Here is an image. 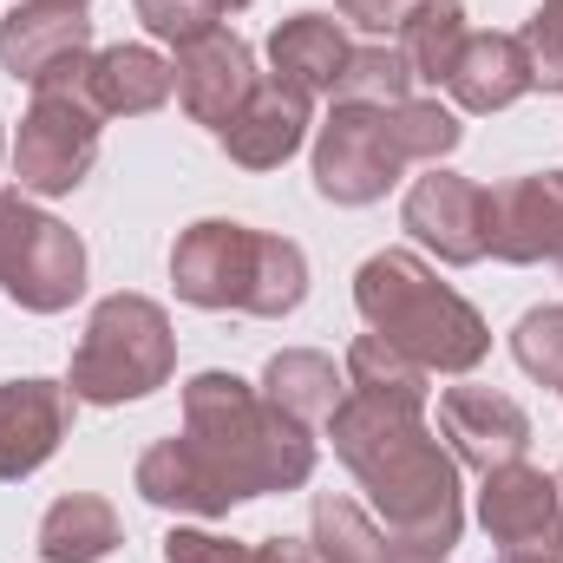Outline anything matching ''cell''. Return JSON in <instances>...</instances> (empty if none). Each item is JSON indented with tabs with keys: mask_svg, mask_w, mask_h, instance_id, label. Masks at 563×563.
<instances>
[{
	"mask_svg": "<svg viewBox=\"0 0 563 563\" xmlns=\"http://www.w3.org/2000/svg\"><path fill=\"white\" fill-rule=\"evenodd\" d=\"M328 439H334V459L361 478L387 538H400L407 551H426V558H445L459 544L465 531L459 459L426 432V407L347 394L328 420Z\"/></svg>",
	"mask_w": 563,
	"mask_h": 563,
	"instance_id": "1",
	"label": "cell"
},
{
	"mask_svg": "<svg viewBox=\"0 0 563 563\" xmlns=\"http://www.w3.org/2000/svg\"><path fill=\"white\" fill-rule=\"evenodd\" d=\"M184 432L217 459L236 498H269L314 478V432L236 374H197L184 387Z\"/></svg>",
	"mask_w": 563,
	"mask_h": 563,
	"instance_id": "2",
	"label": "cell"
},
{
	"mask_svg": "<svg viewBox=\"0 0 563 563\" xmlns=\"http://www.w3.org/2000/svg\"><path fill=\"white\" fill-rule=\"evenodd\" d=\"M465 125L439 99L407 106H334L328 125L314 132V190L341 210L380 203L413 164H439Z\"/></svg>",
	"mask_w": 563,
	"mask_h": 563,
	"instance_id": "3",
	"label": "cell"
},
{
	"mask_svg": "<svg viewBox=\"0 0 563 563\" xmlns=\"http://www.w3.org/2000/svg\"><path fill=\"white\" fill-rule=\"evenodd\" d=\"M354 308H361V321L380 341H394L400 354H413L426 374H472L492 354L485 314L459 288H445L420 256H407V250H380V256L361 263Z\"/></svg>",
	"mask_w": 563,
	"mask_h": 563,
	"instance_id": "4",
	"label": "cell"
},
{
	"mask_svg": "<svg viewBox=\"0 0 563 563\" xmlns=\"http://www.w3.org/2000/svg\"><path fill=\"white\" fill-rule=\"evenodd\" d=\"M170 282L190 308L210 314H256V321H282L301 308L308 295V256L301 243L230 223V217H203L177 236L170 250Z\"/></svg>",
	"mask_w": 563,
	"mask_h": 563,
	"instance_id": "5",
	"label": "cell"
},
{
	"mask_svg": "<svg viewBox=\"0 0 563 563\" xmlns=\"http://www.w3.org/2000/svg\"><path fill=\"white\" fill-rule=\"evenodd\" d=\"M177 367V334H170V314L151 301V295H106L73 347V400L86 407H125L144 400L170 380Z\"/></svg>",
	"mask_w": 563,
	"mask_h": 563,
	"instance_id": "6",
	"label": "cell"
},
{
	"mask_svg": "<svg viewBox=\"0 0 563 563\" xmlns=\"http://www.w3.org/2000/svg\"><path fill=\"white\" fill-rule=\"evenodd\" d=\"M99 164V112L86 99V66L59 86H40L20 139H13V177L26 197H73Z\"/></svg>",
	"mask_w": 563,
	"mask_h": 563,
	"instance_id": "7",
	"label": "cell"
},
{
	"mask_svg": "<svg viewBox=\"0 0 563 563\" xmlns=\"http://www.w3.org/2000/svg\"><path fill=\"white\" fill-rule=\"evenodd\" d=\"M485 256L498 263H563V170L505 177L485 190Z\"/></svg>",
	"mask_w": 563,
	"mask_h": 563,
	"instance_id": "8",
	"label": "cell"
},
{
	"mask_svg": "<svg viewBox=\"0 0 563 563\" xmlns=\"http://www.w3.org/2000/svg\"><path fill=\"white\" fill-rule=\"evenodd\" d=\"M92 59V20L86 7H53V0H13V13L0 20V66L20 86H59L66 73H79Z\"/></svg>",
	"mask_w": 563,
	"mask_h": 563,
	"instance_id": "9",
	"label": "cell"
},
{
	"mask_svg": "<svg viewBox=\"0 0 563 563\" xmlns=\"http://www.w3.org/2000/svg\"><path fill=\"white\" fill-rule=\"evenodd\" d=\"M439 432H445V452L472 472H498L531 452V413L511 394L472 387V380L439 394Z\"/></svg>",
	"mask_w": 563,
	"mask_h": 563,
	"instance_id": "10",
	"label": "cell"
},
{
	"mask_svg": "<svg viewBox=\"0 0 563 563\" xmlns=\"http://www.w3.org/2000/svg\"><path fill=\"white\" fill-rule=\"evenodd\" d=\"M0 288L7 301H20L26 314H59L86 295V243L59 223V217H40L20 230L7 269H0Z\"/></svg>",
	"mask_w": 563,
	"mask_h": 563,
	"instance_id": "11",
	"label": "cell"
},
{
	"mask_svg": "<svg viewBox=\"0 0 563 563\" xmlns=\"http://www.w3.org/2000/svg\"><path fill=\"white\" fill-rule=\"evenodd\" d=\"M400 223L413 230V243H426L439 263H452V269H472V263H485V190L472 184V177H459V170H426L420 184L407 190V203H400Z\"/></svg>",
	"mask_w": 563,
	"mask_h": 563,
	"instance_id": "12",
	"label": "cell"
},
{
	"mask_svg": "<svg viewBox=\"0 0 563 563\" xmlns=\"http://www.w3.org/2000/svg\"><path fill=\"white\" fill-rule=\"evenodd\" d=\"M177 99H184V112L197 119V125H210V132H223L243 106H250V92L263 86V73H256V53H250V40H236V33H203L197 46H177Z\"/></svg>",
	"mask_w": 563,
	"mask_h": 563,
	"instance_id": "13",
	"label": "cell"
},
{
	"mask_svg": "<svg viewBox=\"0 0 563 563\" xmlns=\"http://www.w3.org/2000/svg\"><path fill=\"white\" fill-rule=\"evenodd\" d=\"M66 380H0V478H33L73 432Z\"/></svg>",
	"mask_w": 563,
	"mask_h": 563,
	"instance_id": "14",
	"label": "cell"
},
{
	"mask_svg": "<svg viewBox=\"0 0 563 563\" xmlns=\"http://www.w3.org/2000/svg\"><path fill=\"white\" fill-rule=\"evenodd\" d=\"M139 498L157 511H177V518H230V505H243L230 492V478L217 472V459L190 432L157 439L139 459Z\"/></svg>",
	"mask_w": 563,
	"mask_h": 563,
	"instance_id": "15",
	"label": "cell"
},
{
	"mask_svg": "<svg viewBox=\"0 0 563 563\" xmlns=\"http://www.w3.org/2000/svg\"><path fill=\"white\" fill-rule=\"evenodd\" d=\"M478 525L498 551H525V544H558V472L538 465H498L485 472L478 492ZM563 551V544H558Z\"/></svg>",
	"mask_w": 563,
	"mask_h": 563,
	"instance_id": "16",
	"label": "cell"
},
{
	"mask_svg": "<svg viewBox=\"0 0 563 563\" xmlns=\"http://www.w3.org/2000/svg\"><path fill=\"white\" fill-rule=\"evenodd\" d=\"M308 125H314V99H301L295 86H282L276 73L250 92V106L217 132V144L230 151V164H243V170H276L288 164L301 139H308Z\"/></svg>",
	"mask_w": 563,
	"mask_h": 563,
	"instance_id": "17",
	"label": "cell"
},
{
	"mask_svg": "<svg viewBox=\"0 0 563 563\" xmlns=\"http://www.w3.org/2000/svg\"><path fill=\"white\" fill-rule=\"evenodd\" d=\"M177 92V66L151 46H99L86 59V99L99 119H144Z\"/></svg>",
	"mask_w": 563,
	"mask_h": 563,
	"instance_id": "18",
	"label": "cell"
},
{
	"mask_svg": "<svg viewBox=\"0 0 563 563\" xmlns=\"http://www.w3.org/2000/svg\"><path fill=\"white\" fill-rule=\"evenodd\" d=\"M445 92H452L465 112H478V119H492V112L518 106L525 92H538V86H531L525 40H518V33H465V46H459V66H452V79H445Z\"/></svg>",
	"mask_w": 563,
	"mask_h": 563,
	"instance_id": "19",
	"label": "cell"
},
{
	"mask_svg": "<svg viewBox=\"0 0 563 563\" xmlns=\"http://www.w3.org/2000/svg\"><path fill=\"white\" fill-rule=\"evenodd\" d=\"M347 33L328 20V13H295V20H282L276 33H269V66H276L282 86H295L301 99H334V79H341V66H347Z\"/></svg>",
	"mask_w": 563,
	"mask_h": 563,
	"instance_id": "20",
	"label": "cell"
},
{
	"mask_svg": "<svg viewBox=\"0 0 563 563\" xmlns=\"http://www.w3.org/2000/svg\"><path fill=\"white\" fill-rule=\"evenodd\" d=\"M263 394L276 400L288 420H301L314 432V426L334 420V407L347 400V374L328 354H314V347H282L276 361L263 367Z\"/></svg>",
	"mask_w": 563,
	"mask_h": 563,
	"instance_id": "21",
	"label": "cell"
},
{
	"mask_svg": "<svg viewBox=\"0 0 563 563\" xmlns=\"http://www.w3.org/2000/svg\"><path fill=\"white\" fill-rule=\"evenodd\" d=\"M119 551V511L99 492H66L40 518V558L46 563H106Z\"/></svg>",
	"mask_w": 563,
	"mask_h": 563,
	"instance_id": "22",
	"label": "cell"
},
{
	"mask_svg": "<svg viewBox=\"0 0 563 563\" xmlns=\"http://www.w3.org/2000/svg\"><path fill=\"white\" fill-rule=\"evenodd\" d=\"M394 33H400L394 46L413 66V86H445L459 66V46H465V7L459 0H413Z\"/></svg>",
	"mask_w": 563,
	"mask_h": 563,
	"instance_id": "23",
	"label": "cell"
},
{
	"mask_svg": "<svg viewBox=\"0 0 563 563\" xmlns=\"http://www.w3.org/2000/svg\"><path fill=\"white\" fill-rule=\"evenodd\" d=\"M341 374H347V394H374V400H413V407H426V400H432V374H426L413 354H400L394 341H380V334H361V341L347 347Z\"/></svg>",
	"mask_w": 563,
	"mask_h": 563,
	"instance_id": "24",
	"label": "cell"
},
{
	"mask_svg": "<svg viewBox=\"0 0 563 563\" xmlns=\"http://www.w3.org/2000/svg\"><path fill=\"white\" fill-rule=\"evenodd\" d=\"M413 99V66L400 46H354L341 79H334V106H407Z\"/></svg>",
	"mask_w": 563,
	"mask_h": 563,
	"instance_id": "25",
	"label": "cell"
},
{
	"mask_svg": "<svg viewBox=\"0 0 563 563\" xmlns=\"http://www.w3.org/2000/svg\"><path fill=\"white\" fill-rule=\"evenodd\" d=\"M511 354H518V367H525L531 380L563 387V308L558 301L531 308V314L511 328Z\"/></svg>",
	"mask_w": 563,
	"mask_h": 563,
	"instance_id": "26",
	"label": "cell"
},
{
	"mask_svg": "<svg viewBox=\"0 0 563 563\" xmlns=\"http://www.w3.org/2000/svg\"><path fill=\"white\" fill-rule=\"evenodd\" d=\"M132 7H139L144 33L164 46H197L223 20V0H132Z\"/></svg>",
	"mask_w": 563,
	"mask_h": 563,
	"instance_id": "27",
	"label": "cell"
},
{
	"mask_svg": "<svg viewBox=\"0 0 563 563\" xmlns=\"http://www.w3.org/2000/svg\"><path fill=\"white\" fill-rule=\"evenodd\" d=\"M525 59H531V86L563 92V0H538V13L525 20Z\"/></svg>",
	"mask_w": 563,
	"mask_h": 563,
	"instance_id": "28",
	"label": "cell"
},
{
	"mask_svg": "<svg viewBox=\"0 0 563 563\" xmlns=\"http://www.w3.org/2000/svg\"><path fill=\"white\" fill-rule=\"evenodd\" d=\"M164 563H256L250 558V544H230V538H217V531H170L164 538Z\"/></svg>",
	"mask_w": 563,
	"mask_h": 563,
	"instance_id": "29",
	"label": "cell"
},
{
	"mask_svg": "<svg viewBox=\"0 0 563 563\" xmlns=\"http://www.w3.org/2000/svg\"><path fill=\"white\" fill-rule=\"evenodd\" d=\"M334 7H341V20H354L361 33H394L413 0H334Z\"/></svg>",
	"mask_w": 563,
	"mask_h": 563,
	"instance_id": "30",
	"label": "cell"
},
{
	"mask_svg": "<svg viewBox=\"0 0 563 563\" xmlns=\"http://www.w3.org/2000/svg\"><path fill=\"white\" fill-rule=\"evenodd\" d=\"M33 223V203H26V190H0V269H7V256H13V243H20V230Z\"/></svg>",
	"mask_w": 563,
	"mask_h": 563,
	"instance_id": "31",
	"label": "cell"
},
{
	"mask_svg": "<svg viewBox=\"0 0 563 563\" xmlns=\"http://www.w3.org/2000/svg\"><path fill=\"white\" fill-rule=\"evenodd\" d=\"M250 558L256 563H314V551L301 538H263V544H250Z\"/></svg>",
	"mask_w": 563,
	"mask_h": 563,
	"instance_id": "32",
	"label": "cell"
},
{
	"mask_svg": "<svg viewBox=\"0 0 563 563\" xmlns=\"http://www.w3.org/2000/svg\"><path fill=\"white\" fill-rule=\"evenodd\" d=\"M492 563H563L558 544H525V551H498Z\"/></svg>",
	"mask_w": 563,
	"mask_h": 563,
	"instance_id": "33",
	"label": "cell"
},
{
	"mask_svg": "<svg viewBox=\"0 0 563 563\" xmlns=\"http://www.w3.org/2000/svg\"><path fill=\"white\" fill-rule=\"evenodd\" d=\"M387 563H445V558H426V551H407L400 538H387Z\"/></svg>",
	"mask_w": 563,
	"mask_h": 563,
	"instance_id": "34",
	"label": "cell"
},
{
	"mask_svg": "<svg viewBox=\"0 0 563 563\" xmlns=\"http://www.w3.org/2000/svg\"><path fill=\"white\" fill-rule=\"evenodd\" d=\"M558 544H563V472H558Z\"/></svg>",
	"mask_w": 563,
	"mask_h": 563,
	"instance_id": "35",
	"label": "cell"
},
{
	"mask_svg": "<svg viewBox=\"0 0 563 563\" xmlns=\"http://www.w3.org/2000/svg\"><path fill=\"white\" fill-rule=\"evenodd\" d=\"M243 7H250V0H223V13H243Z\"/></svg>",
	"mask_w": 563,
	"mask_h": 563,
	"instance_id": "36",
	"label": "cell"
},
{
	"mask_svg": "<svg viewBox=\"0 0 563 563\" xmlns=\"http://www.w3.org/2000/svg\"><path fill=\"white\" fill-rule=\"evenodd\" d=\"M53 7H86V0H53Z\"/></svg>",
	"mask_w": 563,
	"mask_h": 563,
	"instance_id": "37",
	"label": "cell"
},
{
	"mask_svg": "<svg viewBox=\"0 0 563 563\" xmlns=\"http://www.w3.org/2000/svg\"><path fill=\"white\" fill-rule=\"evenodd\" d=\"M0 151H7V139H0Z\"/></svg>",
	"mask_w": 563,
	"mask_h": 563,
	"instance_id": "38",
	"label": "cell"
}]
</instances>
